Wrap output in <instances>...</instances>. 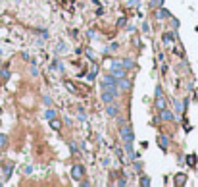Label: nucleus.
I'll return each mask as SVG.
<instances>
[{"label":"nucleus","instance_id":"obj_8","mask_svg":"<svg viewBox=\"0 0 198 187\" xmlns=\"http://www.w3.org/2000/svg\"><path fill=\"white\" fill-rule=\"evenodd\" d=\"M116 83H117V89H123V91H129V89H131V81H127V79H123V77H119Z\"/></svg>","mask_w":198,"mask_h":187},{"label":"nucleus","instance_id":"obj_13","mask_svg":"<svg viewBox=\"0 0 198 187\" xmlns=\"http://www.w3.org/2000/svg\"><path fill=\"white\" fill-rule=\"evenodd\" d=\"M121 66H123V68H127V70H131V68H133V66H135V62L131 60V58H125V60L121 62Z\"/></svg>","mask_w":198,"mask_h":187},{"label":"nucleus","instance_id":"obj_22","mask_svg":"<svg viewBox=\"0 0 198 187\" xmlns=\"http://www.w3.org/2000/svg\"><path fill=\"white\" fill-rule=\"evenodd\" d=\"M162 2H163V0H152V6H158V8H162Z\"/></svg>","mask_w":198,"mask_h":187},{"label":"nucleus","instance_id":"obj_14","mask_svg":"<svg viewBox=\"0 0 198 187\" xmlns=\"http://www.w3.org/2000/svg\"><path fill=\"white\" fill-rule=\"evenodd\" d=\"M60 125H62V124H60V120L50 118V127H52V129H60Z\"/></svg>","mask_w":198,"mask_h":187},{"label":"nucleus","instance_id":"obj_12","mask_svg":"<svg viewBox=\"0 0 198 187\" xmlns=\"http://www.w3.org/2000/svg\"><path fill=\"white\" fill-rule=\"evenodd\" d=\"M158 143H160V147H162L163 150H166V149H167V145H169L167 137H163V135H160V137H158Z\"/></svg>","mask_w":198,"mask_h":187},{"label":"nucleus","instance_id":"obj_11","mask_svg":"<svg viewBox=\"0 0 198 187\" xmlns=\"http://www.w3.org/2000/svg\"><path fill=\"white\" fill-rule=\"evenodd\" d=\"M52 70L58 71V73H62V71H64V64H62L60 60H54V62H52Z\"/></svg>","mask_w":198,"mask_h":187},{"label":"nucleus","instance_id":"obj_16","mask_svg":"<svg viewBox=\"0 0 198 187\" xmlns=\"http://www.w3.org/2000/svg\"><path fill=\"white\" fill-rule=\"evenodd\" d=\"M140 185H142V187H148V185H150V180L146 178V175H140Z\"/></svg>","mask_w":198,"mask_h":187},{"label":"nucleus","instance_id":"obj_15","mask_svg":"<svg viewBox=\"0 0 198 187\" xmlns=\"http://www.w3.org/2000/svg\"><path fill=\"white\" fill-rule=\"evenodd\" d=\"M186 164H189V166H196V156L189 155V156H186Z\"/></svg>","mask_w":198,"mask_h":187},{"label":"nucleus","instance_id":"obj_5","mask_svg":"<svg viewBox=\"0 0 198 187\" xmlns=\"http://www.w3.org/2000/svg\"><path fill=\"white\" fill-rule=\"evenodd\" d=\"M117 95L116 93H112V91H106V89H102V101H104V104H110V102H114V98H116Z\"/></svg>","mask_w":198,"mask_h":187},{"label":"nucleus","instance_id":"obj_26","mask_svg":"<svg viewBox=\"0 0 198 187\" xmlns=\"http://www.w3.org/2000/svg\"><path fill=\"white\" fill-rule=\"evenodd\" d=\"M0 75H2V77H4V79H6V77H10V73H8L6 70H2V71H0Z\"/></svg>","mask_w":198,"mask_h":187},{"label":"nucleus","instance_id":"obj_6","mask_svg":"<svg viewBox=\"0 0 198 187\" xmlns=\"http://www.w3.org/2000/svg\"><path fill=\"white\" fill-rule=\"evenodd\" d=\"M106 114L112 116V118H116V116L119 114V108H117L114 102H110V104H106Z\"/></svg>","mask_w":198,"mask_h":187},{"label":"nucleus","instance_id":"obj_23","mask_svg":"<svg viewBox=\"0 0 198 187\" xmlns=\"http://www.w3.org/2000/svg\"><path fill=\"white\" fill-rule=\"evenodd\" d=\"M58 50H60V52H64V50H65V45H64V42H60V45L56 47V52H58Z\"/></svg>","mask_w":198,"mask_h":187},{"label":"nucleus","instance_id":"obj_24","mask_svg":"<svg viewBox=\"0 0 198 187\" xmlns=\"http://www.w3.org/2000/svg\"><path fill=\"white\" fill-rule=\"evenodd\" d=\"M171 25H173L175 29H177V27H179V21H177V19H175V17H171Z\"/></svg>","mask_w":198,"mask_h":187},{"label":"nucleus","instance_id":"obj_3","mask_svg":"<svg viewBox=\"0 0 198 187\" xmlns=\"http://www.w3.org/2000/svg\"><path fill=\"white\" fill-rule=\"evenodd\" d=\"M71 175H73V180H81V178H85V168L81 166V164H75V166L71 168Z\"/></svg>","mask_w":198,"mask_h":187},{"label":"nucleus","instance_id":"obj_9","mask_svg":"<svg viewBox=\"0 0 198 187\" xmlns=\"http://www.w3.org/2000/svg\"><path fill=\"white\" fill-rule=\"evenodd\" d=\"M162 41H163V45H171V42L175 41V33H163Z\"/></svg>","mask_w":198,"mask_h":187},{"label":"nucleus","instance_id":"obj_7","mask_svg":"<svg viewBox=\"0 0 198 187\" xmlns=\"http://www.w3.org/2000/svg\"><path fill=\"white\" fill-rule=\"evenodd\" d=\"M160 120H163V122H171V120H175V118H173V114L169 112L167 108H163V110H160Z\"/></svg>","mask_w":198,"mask_h":187},{"label":"nucleus","instance_id":"obj_19","mask_svg":"<svg viewBox=\"0 0 198 187\" xmlns=\"http://www.w3.org/2000/svg\"><path fill=\"white\" fill-rule=\"evenodd\" d=\"M54 114H56V112H54V110H52V108L48 106V110L45 112V118H48V120H50V118H54Z\"/></svg>","mask_w":198,"mask_h":187},{"label":"nucleus","instance_id":"obj_4","mask_svg":"<svg viewBox=\"0 0 198 187\" xmlns=\"http://www.w3.org/2000/svg\"><path fill=\"white\" fill-rule=\"evenodd\" d=\"M156 106H158V110L167 108V101H166V96H163V91L162 93H156Z\"/></svg>","mask_w":198,"mask_h":187},{"label":"nucleus","instance_id":"obj_18","mask_svg":"<svg viewBox=\"0 0 198 187\" xmlns=\"http://www.w3.org/2000/svg\"><path fill=\"white\" fill-rule=\"evenodd\" d=\"M175 181H177V183H181V185H183V183L186 181V175H185V174H179V175H177V180H175Z\"/></svg>","mask_w":198,"mask_h":187},{"label":"nucleus","instance_id":"obj_27","mask_svg":"<svg viewBox=\"0 0 198 187\" xmlns=\"http://www.w3.org/2000/svg\"><path fill=\"white\" fill-rule=\"evenodd\" d=\"M69 149H71V152H77V145H75V143H71Z\"/></svg>","mask_w":198,"mask_h":187},{"label":"nucleus","instance_id":"obj_10","mask_svg":"<svg viewBox=\"0 0 198 187\" xmlns=\"http://www.w3.org/2000/svg\"><path fill=\"white\" fill-rule=\"evenodd\" d=\"M125 152L129 155V158H135V152H133V141H125Z\"/></svg>","mask_w":198,"mask_h":187},{"label":"nucleus","instance_id":"obj_2","mask_svg":"<svg viewBox=\"0 0 198 187\" xmlns=\"http://www.w3.org/2000/svg\"><path fill=\"white\" fill-rule=\"evenodd\" d=\"M119 135H121L123 141H133V139H135V133H133V129H131L129 125H121V129H119Z\"/></svg>","mask_w":198,"mask_h":187},{"label":"nucleus","instance_id":"obj_25","mask_svg":"<svg viewBox=\"0 0 198 187\" xmlns=\"http://www.w3.org/2000/svg\"><path fill=\"white\" fill-rule=\"evenodd\" d=\"M79 120H83V122L87 120V116H85V112H83V110H79Z\"/></svg>","mask_w":198,"mask_h":187},{"label":"nucleus","instance_id":"obj_17","mask_svg":"<svg viewBox=\"0 0 198 187\" xmlns=\"http://www.w3.org/2000/svg\"><path fill=\"white\" fill-rule=\"evenodd\" d=\"M156 16H158V17L162 19V17H166V16H169V12H167V10H163V8H162V10H158V14H156Z\"/></svg>","mask_w":198,"mask_h":187},{"label":"nucleus","instance_id":"obj_1","mask_svg":"<svg viewBox=\"0 0 198 187\" xmlns=\"http://www.w3.org/2000/svg\"><path fill=\"white\" fill-rule=\"evenodd\" d=\"M110 73H112L116 79L125 77V68L121 66V62H114V64H112V68H110Z\"/></svg>","mask_w":198,"mask_h":187},{"label":"nucleus","instance_id":"obj_21","mask_svg":"<svg viewBox=\"0 0 198 187\" xmlns=\"http://www.w3.org/2000/svg\"><path fill=\"white\" fill-rule=\"evenodd\" d=\"M6 141H8V139H6V135L0 133V147H4V145H6Z\"/></svg>","mask_w":198,"mask_h":187},{"label":"nucleus","instance_id":"obj_20","mask_svg":"<svg viewBox=\"0 0 198 187\" xmlns=\"http://www.w3.org/2000/svg\"><path fill=\"white\" fill-rule=\"evenodd\" d=\"M42 101H45V104H46V106H52V98H50L48 95H45V96H42Z\"/></svg>","mask_w":198,"mask_h":187},{"label":"nucleus","instance_id":"obj_28","mask_svg":"<svg viewBox=\"0 0 198 187\" xmlns=\"http://www.w3.org/2000/svg\"><path fill=\"white\" fill-rule=\"evenodd\" d=\"M31 170H33L31 166H25V168H23V172H25V174H31Z\"/></svg>","mask_w":198,"mask_h":187}]
</instances>
